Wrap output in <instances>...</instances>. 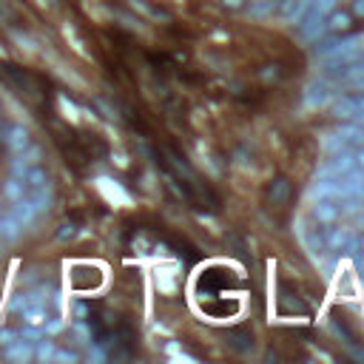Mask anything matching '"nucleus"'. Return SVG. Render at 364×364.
<instances>
[{
    "instance_id": "obj_1",
    "label": "nucleus",
    "mask_w": 364,
    "mask_h": 364,
    "mask_svg": "<svg viewBox=\"0 0 364 364\" xmlns=\"http://www.w3.org/2000/svg\"><path fill=\"white\" fill-rule=\"evenodd\" d=\"M325 149H327L330 154L353 151V149H364V128H361L358 123L344 125L341 131H336V134H330V137L325 139Z\"/></svg>"
},
{
    "instance_id": "obj_2",
    "label": "nucleus",
    "mask_w": 364,
    "mask_h": 364,
    "mask_svg": "<svg viewBox=\"0 0 364 364\" xmlns=\"http://www.w3.org/2000/svg\"><path fill=\"white\" fill-rule=\"evenodd\" d=\"M228 284H234L231 270H225V268H211V270H205V273H202V279H199L196 290L211 299V296H220Z\"/></svg>"
},
{
    "instance_id": "obj_3",
    "label": "nucleus",
    "mask_w": 364,
    "mask_h": 364,
    "mask_svg": "<svg viewBox=\"0 0 364 364\" xmlns=\"http://www.w3.org/2000/svg\"><path fill=\"white\" fill-rule=\"evenodd\" d=\"M358 51H361V40L358 37H339V40L316 46V54L325 57V60H344V57H353Z\"/></svg>"
},
{
    "instance_id": "obj_4",
    "label": "nucleus",
    "mask_w": 364,
    "mask_h": 364,
    "mask_svg": "<svg viewBox=\"0 0 364 364\" xmlns=\"http://www.w3.org/2000/svg\"><path fill=\"white\" fill-rule=\"evenodd\" d=\"M12 213H15V220L23 225V228H29V225H34V220L40 216V211L34 208V202H32V196H23V199H15L12 202V208H9Z\"/></svg>"
},
{
    "instance_id": "obj_5",
    "label": "nucleus",
    "mask_w": 364,
    "mask_h": 364,
    "mask_svg": "<svg viewBox=\"0 0 364 364\" xmlns=\"http://www.w3.org/2000/svg\"><path fill=\"white\" fill-rule=\"evenodd\" d=\"M4 139H6V145H9L12 154H18V151L26 149V145H32V134H29L26 125H9V128L4 131Z\"/></svg>"
},
{
    "instance_id": "obj_6",
    "label": "nucleus",
    "mask_w": 364,
    "mask_h": 364,
    "mask_svg": "<svg viewBox=\"0 0 364 364\" xmlns=\"http://www.w3.org/2000/svg\"><path fill=\"white\" fill-rule=\"evenodd\" d=\"M333 111H336V117H347V120L361 114L364 111V94H344V97H339Z\"/></svg>"
},
{
    "instance_id": "obj_7",
    "label": "nucleus",
    "mask_w": 364,
    "mask_h": 364,
    "mask_svg": "<svg viewBox=\"0 0 364 364\" xmlns=\"http://www.w3.org/2000/svg\"><path fill=\"white\" fill-rule=\"evenodd\" d=\"M313 216H316L319 222H325V225L336 222L339 216H341L339 202H336V199H327V196H319V202H316V208H313Z\"/></svg>"
},
{
    "instance_id": "obj_8",
    "label": "nucleus",
    "mask_w": 364,
    "mask_h": 364,
    "mask_svg": "<svg viewBox=\"0 0 364 364\" xmlns=\"http://www.w3.org/2000/svg\"><path fill=\"white\" fill-rule=\"evenodd\" d=\"M225 341H228L234 350H239V353L253 350V333H251L248 327H231V330H225Z\"/></svg>"
},
{
    "instance_id": "obj_9",
    "label": "nucleus",
    "mask_w": 364,
    "mask_h": 364,
    "mask_svg": "<svg viewBox=\"0 0 364 364\" xmlns=\"http://www.w3.org/2000/svg\"><path fill=\"white\" fill-rule=\"evenodd\" d=\"M23 182H26V188H29V194H34V191H49L51 185H49V174L34 163V165H29L26 168V174H23Z\"/></svg>"
},
{
    "instance_id": "obj_10",
    "label": "nucleus",
    "mask_w": 364,
    "mask_h": 364,
    "mask_svg": "<svg viewBox=\"0 0 364 364\" xmlns=\"http://www.w3.org/2000/svg\"><path fill=\"white\" fill-rule=\"evenodd\" d=\"M290 191H294V185H290L287 177H276L270 185H268V202L273 205H284L290 199Z\"/></svg>"
},
{
    "instance_id": "obj_11",
    "label": "nucleus",
    "mask_w": 364,
    "mask_h": 364,
    "mask_svg": "<svg viewBox=\"0 0 364 364\" xmlns=\"http://www.w3.org/2000/svg\"><path fill=\"white\" fill-rule=\"evenodd\" d=\"M6 358H9V361H18V364L32 361V358H34V347H32V341H26V339H23V341H20V339H18V341H12V344L6 347Z\"/></svg>"
},
{
    "instance_id": "obj_12",
    "label": "nucleus",
    "mask_w": 364,
    "mask_h": 364,
    "mask_svg": "<svg viewBox=\"0 0 364 364\" xmlns=\"http://www.w3.org/2000/svg\"><path fill=\"white\" fill-rule=\"evenodd\" d=\"M23 234V225L15 220V213L9 211V213H4V216H0V237H4V239H18Z\"/></svg>"
},
{
    "instance_id": "obj_13",
    "label": "nucleus",
    "mask_w": 364,
    "mask_h": 364,
    "mask_svg": "<svg viewBox=\"0 0 364 364\" xmlns=\"http://www.w3.org/2000/svg\"><path fill=\"white\" fill-rule=\"evenodd\" d=\"M26 194H29V188H26V182H23L20 177H15V174H12V177L4 182V196H6V199H12V202H15V199H23Z\"/></svg>"
},
{
    "instance_id": "obj_14",
    "label": "nucleus",
    "mask_w": 364,
    "mask_h": 364,
    "mask_svg": "<svg viewBox=\"0 0 364 364\" xmlns=\"http://www.w3.org/2000/svg\"><path fill=\"white\" fill-rule=\"evenodd\" d=\"M202 310L211 316H228V313H237V302H220V296H211V302L202 305Z\"/></svg>"
},
{
    "instance_id": "obj_15",
    "label": "nucleus",
    "mask_w": 364,
    "mask_h": 364,
    "mask_svg": "<svg viewBox=\"0 0 364 364\" xmlns=\"http://www.w3.org/2000/svg\"><path fill=\"white\" fill-rule=\"evenodd\" d=\"M279 310H282V313H305V316L310 313L302 299H294L290 294H282V296H279Z\"/></svg>"
},
{
    "instance_id": "obj_16",
    "label": "nucleus",
    "mask_w": 364,
    "mask_h": 364,
    "mask_svg": "<svg viewBox=\"0 0 364 364\" xmlns=\"http://www.w3.org/2000/svg\"><path fill=\"white\" fill-rule=\"evenodd\" d=\"M327 100H330L327 86H322V83L308 86V92H305V103H308V106H322V103H327Z\"/></svg>"
},
{
    "instance_id": "obj_17",
    "label": "nucleus",
    "mask_w": 364,
    "mask_h": 364,
    "mask_svg": "<svg viewBox=\"0 0 364 364\" xmlns=\"http://www.w3.org/2000/svg\"><path fill=\"white\" fill-rule=\"evenodd\" d=\"M330 330H333V333H336V339H341L347 347H350V344H356V336H353V330L347 327V322H344V319L333 316V319H330Z\"/></svg>"
},
{
    "instance_id": "obj_18",
    "label": "nucleus",
    "mask_w": 364,
    "mask_h": 364,
    "mask_svg": "<svg viewBox=\"0 0 364 364\" xmlns=\"http://www.w3.org/2000/svg\"><path fill=\"white\" fill-rule=\"evenodd\" d=\"M327 32H341V29H347L350 26V15L347 12H333V15H327Z\"/></svg>"
},
{
    "instance_id": "obj_19",
    "label": "nucleus",
    "mask_w": 364,
    "mask_h": 364,
    "mask_svg": "<svg viewBox=\"0 0 364 364\" xmlns=\"http://www.w3.org/2000/svg\"><path fill=\"white\" fill-rule=\"evenodd\" d=\"M23 319H26L29 325H43V322H46V308L26 305V308H23Z\"/></svg>"
},
{
    "instance_id": "obj_20",
    "label": "nucleus",
    "mask_w": 364,
    "mask_h": 364,
    "mask_svg": "<svg viewBox=\"0 0 364 364\" xmlns=\"http://www.w3.org/2000/svg\"><path fill=\"white\" fill-rule=\"evenodd\" d=\"M54 341H40V347L34 350V358L37 361H51V356H54Z\"/></svg>"
},
{
    "instance_id": "obj_21",
    "label": "nucleus",
    "mask_w": 364,
    "mask_h": 364,
    "mask_svg": "<svg viewBox=\"0 0 364 364\" xmlns=\"http://www.w3.org/2000/svg\"><path fill=\"white\" fill-rule=\"evenodd\" d=\"M18 336L26 339V341H40V339H43V330H40V325H29V327H23Z\"/></svg>"
},
{
    "instance_id": "obj_22",
    "label": "nucleus",
    "mask_w": 364,
    "mask_h": 364,
    "mask_svg": "<svg viewBox=\"0 0 364 364\" xmlns=\"http://www.w3.org/2000/svg\"><path fill=\"white\" fill-rule=\"evenodd\" d=\"M77 237V225H71V222H63L60 231H57V239L60 242H68V239H75Z\"/></svg>"
},
{
    "instance_id": "obj_23",
    "label": "nucleus",
    "mask_w": 364,
    "mask_h": 364,
    "mask_svg": "<svg viewBox=\"0 0 364 364\" xmlns=\"http://www.w3.org/2000/svg\"><path fill=\"white\" fill-rule=\"evenodd\" d=\"M131 6H134V9H139L142 15H149V18H165L163 12H157V9H151L149 4H145V0H131Z\"/></svg>"
},
{
    "instance_id": "obj_24",
    "label": "nucleus",
    "mask_w": 364,
    "mask_h": 364,
    "mask_svg": "<svg viewBox=\"0 0 364 364\" xmlns=\"http://www.w3.org/2000/svg\"><path fill=\"white\" fill-rule=\"evenodd\" d=\"M20 336H18V330H12V327H4L0 330V347H9L12 341H18Z\"/></svg>"
},
{
    "instance_id": "obj_25",
    "label": "nucleus",
    "mask_w": 364,
    "mask_h": 364,
    "mask_svg": "<svg viewBox=\"0 0 364 364\" xmlns=\"http://www.w3.org/2000/svg\"><path fill=\"white\" fill-rule=\"evenodd\" d=\"M225 242H228V245H234V248H237V253H245V251H248V245H245V239H242L239 234H228V237H225Z\"/></svg>"
},
{
    "instance_id": "obj_26",
    "label": "nucleus",
    "mask_w": 364,
    "mask_h": 364,
    "mask_svg": "<svg viewBox=\"0 0 364 364\" xmlns=\"http://www.w3.org/2000/svg\"><path fill=\"white\" fill-rule=\"evenodd\" d=\"M77 358H80L77 353H68V350H54V356H51V361H68V364L77 361Z\"/></svg>"
},
{
    "instance_id": "obj_27",
    "label": "nucleus",
    "mask_w": 364,
    "mask_h": 364,
    "mask_svg": "<svg viewBox=\"0 0 364 364\" xmlns=\"http://www.w3.org/2000/svg\"><path fill=\"white\" fill-rule=\"evenodd\" d=\"M353 262H356V270L364 273V248H356L353 251Z\"/></svg>"
},
{
    "instance_id": "obj_28",
    "label": "nucleus",
    "mask_w": 364,
    "mask_h": 364,
    "mask_svg": "<svg viewBox=\"0 0 364 364\" xmlns=\"http://www.w3.org/2000/svg\"><path fill=\"white\" fill-rule=\"evenodd\" d=\"M26 302H29V299H26V294H20V296L9 305V310H23V308H26Z\"/></svg>"
},
{
    "instance_id": "obj_29",
    "label": "nucleus",
    "mask_w": 364,
    "mask_h": 364,
    "mask_svg": "<svg viewBox=\"0 0 364 364\" xmlns=\"http://www.w3.org/2000/svg\"><path fill=\"white\" fill-rule=\"evenodd\" d=\"M60 330H63V322H60V319L46 322V333H60Z\"/></svg>"
},
{
    "instance_id": "obj_30",
    "label": "nucleus",
    "mask_w": 364,
    "mask_h": 364,
    "mask_svg": "<svg viewBox=\"0 0 364 364\" xmlns=\"http://www.w3.org/2000/svg\"><path fill=\"white\" fill-rule=\"evenodd\" d=\"M75 313H77L80 319H86V316H89V305H86V302H77V305H75Z\"/></svg>"
},
{
    "instance_id": "obj_31",
    "label": "nucleus",
    "mask_w": 364,
    "mask_h": 364,
    "mask_svg": "<svg viewBox=\"0 0 364 364\" xmlns=\"http://www.w3.org/2000/svg\"><path fill=\"white\" fill-rule=\"evenodd\" d=\"M353 12H356L358 18H364V0H356V6H353Z\"/></svg>"
},
{
    "instance_id": "obj_32",
    "label": "nucleus",
    "mask_w": 364,
    "mask_h": 364,
    "mask_svg": "<svg viewBox=\"0 0 364 364\" xmlns=\"http://www.w3.org/2000/svg\"><path fill=\"white\" fill-rule=\"evenodd\" d=\"M225 6H231V9H239V6H242V0H225Z\"/></svg>"
},
{
    "instance_id": "obj_33",
    "label": "nucleus",
    "mask_w": 364,
    "mask_h": 364,
    "mask_svg": "<svg viewBox=\"0 0 364 364\" xmlns=\"http://www.w3.org/2000/svg\"><path fill=\"white\" fill-rule=\"evenodd\" d=\"M356 248H364V234L358 237V245H356Z\"/></svg>"
},
{
    "instance_id": "obj_34",
    "label": "nucleus",
    "mask_w": 364,
    "mask_h": 364,
    "mask_svg": "<svg viewBox=\"0 0 364 364\" xmlns=\"http://www.w3.org/2000/svg\"><path fill=\"white\" fill-rule=\"evenodd\" d=\"M0 137H4V125H0Z\"/></svg>"
},
{
    "instance_id": "obj_35",
    "label": "nucleus",
    "mask_w": 364,
    "mask_h": 364,
    "mask_svg": "<svg viewBox=\"0 0 364 364\" xmlns=\"http://www.w3.org/2000/svg\"><path fill=\"white\" fill-rule=\"evenodd\" d=\"M0 216H4V213H0Z\"/></svg>"
}]
</instances>
